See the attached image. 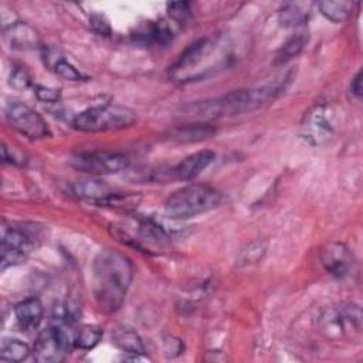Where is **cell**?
Returning <instances> with one entry per match:
<instances>
[{"label": "cell", "instance_id": "obj_21", "mask_svg": "<svg viewBox=\"0 0 363 363\" xmlns=\"http://www.w3.org/2000/svg\"><path fill=\"white\" fill-rule=\"evenodd\" d=\"M30 347L18 339H4L0 347L1 360L23 362L28 357Z\"/></svg>", "mask_w": 363, "mask_h": 363}, {"label": "cell", "instance_id": "obj_19", "mask_svg": "<svg viewBox=\"0 0 363 363\" xmlns=\"http://www.w3.org/2000/svg\"><path fill=\"white\" fill-rule=\"evenodd\" d=\"M216 129L213 126H210L208 123L200 122V123L186 125L182 129H177L174 133V138H177L182 142H197V140L210 138Z\"/></svg>", "mask_w": 363, "mask_h": 363}, {"label": "cell", "instance_id": "obj_28", "mask_svg": "<svg viewBox=\"0 0 363 363\" xmlns=\"http://www.w3.org/2000/svg\"><path fill=\"white\" fill-rule=\"evenodd\" d=\"M91 26L92 28L101 34V35H109L111 34V27H109V23L105 20L104 16H99V14H94L91 17Z\"/></svg>", "mask_w": 363, "mask_h": 363}, {"label": "cell", "instance_id": "obj_25", "mask_svg": "<svg viewBox=\"0 0 363 363\" xmlns=\"http://www.w3.org/2000/svg\"><path fill=\"white\" fill-rule=\"evenodd\" d=\"M167 10H169V17H172L173 20H176L177 23L183 24L189 16V3H184V1H176V3H170L167 6Z\"/></svg>", "mask_w": 363, "mask_h": 363}, {"label": "cell", "instance_id": "obj_18", "mask_svg": "<svg viewBox=\"0 0 363 363\" xmlns=\"http://www.w3.org/2000/svg\"><path fill=\"white\" fill-rule=\"evenodd\" d=\"M357 4L353 1H320L318 4L320 14L333 23H342L347 20Z\"/></svg>", "mask_w": 363, "mask_h": 363}, {"label": "cell", "instance_id": "obj_6", "mask_svg": "<svg viewBox=\"0 0 363 363\" xmlns=\"http://www.w3.org/2000/svg\"><path fill=\"white\" fill-rule=\"evenodd\" d=\"M111 233L118 241L147 251L150 247H164L167 244L166 233L150 220H136L130 224H112Z\"/></svg>", "mask_w": 363, "mask_h": 363}, {"label": "cell", "instance_id": "obj_27", "mask_svg": "<svg viewBox=\"0 0 363 363\" xmlns=\"http://www.w3.org/2000/svg\"><path fill=\"white\" fill-rule=\"evenodd\" d=\"M34 94H35L37 99L41 101V102H57L61 96L60 89L50 88V86H43V85L34 86Z\"/></svg>", "mask_w": 363, "mask_h": 363}, {"label": "cell", "instance_id": "obj_30", "mask_svg": "<svg viewBox=\"0 0 363 363\" xmlns=\"http://www.w3.org/2000/svg\"><path fill=\"white\" fill-rule=\"evenodd\" d=\"M164 345H166V353L170 356L179 354L180 350L183 349L182 342L179 339H173V337H169V340H164Z\"/></svg>", "mask_w": 363, "mask_h": 363}, {"label": "cell", "instance_id": "obj_13", "mask_svg": "<svg viewBox=\"0 0 363 363\" xmlns=\"http://www.w3.org/2000/svg\"><path fill=\"white\" fill-rule=\"evenodd\" d=\"M34 247V240L30 234L20 228H9L1 238V269L26 261Z\"/></svg>", "mask_w": 363, "mask_h": 363}, {"label": "cell", "instance_id": "obj_15", "mask_svg": "<svg viewBox=\"0 0 363 363\" xmlns=\"http://www.w3.org/2000/svg\"><path fill=\"white\" fill-rule=\"evenodd\" d=\"M4 37L10 47L17 50H34L41 47V38L38 33L27 23H11L4 28Z\"/></svg>", "mask_w": 363, "mask_h": 363}, {"label": "cell", "instance_id": "obj_24", "mask_svg": "<svg viewBox=\"0 0 363 363\" xmlns=\"http://www.w3.org/2000/svg\"><path fill=\"white\" fill-rule=\"evenodd\" d=\"M52 68H54V72L58 77H61V78H64L67 81H81V79H84V75L71 62H68L64 58L57 60L54 62Z\"/></svg>", "mask_w": 363, "mask_h": 363}, {"label": "cell", "instance_id": "obj_23", "mask_svg": "<svg viewBox=\"0 0 363 363\" xmlns=\"http://www.w3.org/2000/svg\"><path fill=\"white\" fill-rule=\"evenodd\" d=\"M267 241H255L251 242L247 248H242L238 257V264L240 265H248V264H254L258 262L265 251H267Z\"/></svg>", "mask_w": 363, "mask_h": 363}, {"label": "cell", "instance_id": "obj_9", "mask_svg": "<svg viewBox=\"0 0 363 363\" xmlns=\"http://www.w3.org/2000/svg\"><path fill=\"white\" fill-rule=\"evenodd\" d=\"M69 166L88 174H113L125 170L129 166V159L116 152L91 150L72 155Z\"/></svg>", "mask_w": 363, "mask_h": 363}, {"label": "cell", "instance_id": "obj_20", "mask_svg": "<svg viewBox=\"0 0 363 363\" xmlns=\"http://www.w3.org/2000/svg\"><path fill=\"white\" fill-rule=\"evenodd\" d=\"M102 337V329L96 325H84L81 326L74 336V346L78 349H92L95 347Z\"/></svg>", "mask_w": 363, "mask_h": 363}, {"label": "cell", "instance_id": "obj_5", "mask_svg": "<svg viewBox=\"0 0 363 363\" xmlns=\"http://www.w3.org/2000/svg\"><path fill=\"white\" fill-rule=\"evenodd\" d=\"M138 116L135 111L122 105L92 106L78 113L72 126L81 132H105L119 130L132 126Z\"/></svg>", "mask_w": 363, "mask_h": 363}, {"label": "cell", "instance_id": "obj_12", "mask_svg": "<svg viewBox=\"0 0 363 363\" xmlns=\"http://www.w3.org/2000/svg\"><path fill=\"white\" fill-rule=\"evenodd\" d=\"M216 159V153L211 150H199L187 157H184L182 162L162 170L157 173L155 177L156 180L160 182H184V180H191L197 177L204 169H207L211 162Z\"/></svg>", "mask_w": 363, "mask_h": 363}, {"label": "cell", "instance_id": "obj_10", "mask_svg": "<svg viewBox=\"0 0 363 363\" xmlns=\"http://www.w3.org/2000/svg\"><path fill=\"white\" fill-rule=\"evenodd\" d=\"M9 125L28 139H44L50 136V129L43 116L23 102H10L6 108Z\"/></svg>", "mask_w": 363, "mask_h": 363}, {"label": "cell", "instance_id": "obj_2", "mask_svg": "<svg viewBox=\"0 0 363 363\" xmlns=\"http://www.w3.org/2000/svg\"><path fill=\"white\" fill-rule=\"evenodd\" d=\"M285 84L277 82L251 89H237L211 101H203L184 108V113L200 121H211L225 116L252 112L274 101Z\"/></svg>", "mask_w": 363, "mask_h": 363}, {"label": "cell", "instance_id": "obj_29", "mask_svg": "<svg viewBox=\"0 0 363 363\" xmlns=\"http://www.w3.org/2000/svg\"><path fill=\"white\" fill-rule=\"evenodd\" d=\"M282 14H284L282 21H284V24H285V26L298 24V23L302 20V14H301V11H298V10H296V9H294V7L285 9Z\"/></svg>", "mask_w": 363, "mask_h": 363}, {"label": "cell", "instance_id": "obj_16", "mask_svg": "<svg viewBox=\"0 0 363 363\" xmlns=\"http://www.w3.org/2000/svg\"><path fill=\"white\" fill-rule=\"evenodd\" d=\"M43 303L37 298H27L21 302H18L14 308V316L17 320V325L23 330L34 329L40 325L43 320Z\"/></svg>", "mask_w": 363, "mask_h": 363}, {"label": "cell", "instance_id": "obj_8", "mask_svg": "<svg viewBox=\"0 0 363 363\" xmlns=\"http://www.w3.org/2000/svg\"><path fill=\"white\" fill-rule=\"evenodd\" d=\"M336 130V116L330 105L312 106L301 122V136L312 146H322L332 140Z\"/></svg>", "mask_w": 363, "mask_h": 363}, {"label": "cell", "instance_id": "obj_3", "mask_svg": "<svg viewBox=\"0 0 363 363\" xmlns=\"http://www.w3.org/2000/svg\"><path fill=\"white\" fill-rule=\"evenodd\" d=\"M224 47L221 35L206 37L190 44L172 65L173 78L182 82L200 78L203 65V77L214 69L217 71L230 60V54L224 51Z\"/></svg>", "mask_w": 363, "mask_h": 363}, {"label": "cell", "instance_id": "obj_11", "mask_svg": "<svg viewBox=\"0 0 363 363\" xmlns=\"http://www.w3.org/2000/svg\"><path fill=\"white\" fill-rule=\"evenodd\" d=\"M33 352L38 363L62 362L69 352V339L62 329L50 326L38 335Z\"/></svg>", "mask_w": 363, "mask_h": 363}, {"label": "cell", "instance_id": "obj_26", "mask_svg": "<svg viewBox=\"0 0 363 363\" xmlns=\"http://www.w3.org/2000/svg\"><path fill=\"white\" fill-rule=\"evenodd\" d=\"M10 85L16 89H26L30 86L31 79L23 68H14L10 74Z\"/></svg>", "mask_w": 363, "mask_h": 363}, {"label": "cell", "instance_id": "obj_17", "mask_svg": "<svg viewBox=\"0 0 363 363\" xmlns=\"http://www.w3.org/2000/svg\"><path fill=\"white\" fill-rule=\"evenodd\" d=\"M113 343L125 353L133 356H143L145 346L140 336L129 326H118L112 330Z\"/></svg>", "mask_w": 363, "mask_h": 363}, {"label": "cell", "instance_id": "obj_1", "mask_svg": "<svg viewBox=\"0 0 363 363\" xmlns=\"http://www.w3.org/2000/svg\"><path fill=\"white\" fill-rule=\"evenodd\" d=\"M133 265L128 257L112 250L101 251L94 262V296L99 311L116 312L128 294Z\"/></svg>", "mask_w": 363, "mask_h": 363}, {"label": "cell", "instance_id": "obj_7", "mask_svg": "<svg viewBox=\"0 0 363 363\" xmlns=\"http://www.w3.org/2000/svg\"><path fill=\"white\" fill-rule=\"evenodd\" d=\"M362 328V313L357 305H343L337 309H326L318 316V329L328 339L353 336Z\"/></svg>", "mask_w": 363, "mask_h": 363}, {"label": "cell", "instance_id": "obj_22", "mask_svg": "<svg viewBox=\"0 0 363 363\" xmlns=\"http://www.w3.org/2000/svg\"><path fill=\"white\" fill-rule=\"evenodd\" d=\"M305 43H306V38H305V35H302V34L295 35V37H292L291 40H288V41L279 48V51L277 52L274 64H275V65H282V64L288 62L289 60H292L294 57H296V55L302 51V48L305 47Z\"/></svg>", "mask_w": 363, "mask_h": 363}, {"label": "cell", "instance_id": "obj_14", "mask_svg": "<svg viewBox=\"0 0 363 363\" xmlns=\"http://www.w3.org/2000/svg\"><path fill=\"white\" fill-rule=\"evenodd\" d=\"M320 261L325 269L336 278L347 277L354 265V257L352 251L343 242L336 241L323 247L320 252Z\"/></svg>", "mask_w": 363, "mask_h": 363}, {"label": "cell", "instance_id": "obj_31", "mask_svg": "<svg viewBox=\"0 0 363 363\" xmlns=\"http://www.w3.org/2000/svg\"><path fill=\"white\" fill-rule=\"evenodd\" d=\"M350 91H352V94H353L356 98H360V96H362V71H359V72L353 77V79H352V82H350Z\"/></svg>", "mask_w": 363, "mask_h": 363}, {"label": "cell", "instance_id": "obj_4", "mask_svg": "<svg viewBox=\"0 0 363 363\" xmlns=\"http://www.w3.org/2000/svg\"><path fill=\"white\" fill-rule=\"evenodd\" d=\"M221 199V193L210 186L189 184L167 197L164 211L170 218L186 220L216 208Z\"/></svg>", "mask_w": 363, "mask_h": 363}]
</instances>
